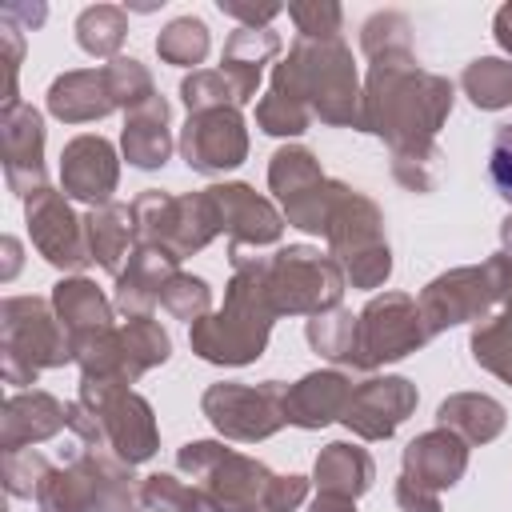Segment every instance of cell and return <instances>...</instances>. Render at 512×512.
I'll use <instances>...</instances> for the list:
<instances>
[{
    "label": "cell",
    "instance_id": "1",
    "mask_svg": "<svg viewBox=\"0 0 512 512\" xmlns=\"http://www.w3.org/2000/svg\"><path fill=\"white\" fill-rule=\"evenodd\" d=\"M452 112V84L428 68L412 52L380 56L368 64L364 96H360V132L380 136L392 156L436 148V132Z\"/></svg>",
    "mask_w": 512,
    "mask_h": 512
},
{
    "label": "cell",
    "instance_id": "2",
    "mask_svg": "<svg viewBox=\"0 0 512 512\" xmlns=\"http://www.w3.org/2000/svg\"><path fill=\"white\" fill-rule=\"evenodd\" d=\"M176 464L192 476L204 512H296L308 496L304 476H272L260 460L216 440L184 444Z\"/></svg>",
    "mask_w": 512,
    "mask_h": 512
},
{
    "label": "cell",
    "instance_id": "3",
    "mask_svg": "<svg viewBox=\"0 0 512 512\" xmlns=\"http://www.w3.org/2000/svg\"><path fill=\"white\" fill-rule=\"evenodd\" d=\"M272 320H276V308L264 284V256L232 252V280L224 292V308L196 320L188 328V344L208 364L240 368L264 356Z\"/></svg>",
    "mask_w": 512,
    "mask_h": 512
},
{
    "label": "cell",
    "instance_id": "4",
    "mask_svg": "<svg viewBox=\"0 0 512 512\" xmlns=\"http://www.w3.org/2000/svg\"><path fill=\"white\" fill-rule=\"evenodd\" d=\"M272 88L304 100L312 120L332 128H360V80L352 68V52L340 36L308 40L296 36L288 56L272 68Z\"/></svg>",
    "mask_w": 512,
    "mask_h": 512
},
{
    "label": "cell",
    "instance_id": "5",
    "mask_svg": "<svg viewBox=\"0 0 512 512\" xmlns=\"http://www.w3.org/2000/svg\"><path fill=\"white\" fill-rule=\"evenodd\" d=\"M324 236H328L332 260L340 264V272H344V280L352 288H380L392 276V252H388V240H384V216L364 192L340 184Z\"/></svg>",
    "mask_w": 512,
    "mask_h": 512
},
{
    "label": "cell",
    "instance_id": "6",
    "mask_svg": "<svg viewBox=\"0 0 512 512\" xmlns=\"http://www.w3.org/2000/svg\"><path fill=\"white\" fill-rule=\"evenodd\" d=\"M0 340H4V380L36 384L44 368H60L72 360V340L60 316L40 296H8L0 308Z\"/></svg>",
    "mask_w": 512,
    "mask_h": 512
},
{
    "label": "cell",
    "instance_id": "7",
    "mask_svg": "<svg viewBox=\"0 0 512 512\" xmlns=\"http://www.w3.org/2000/svg\"><path fill=\"white\" fill-rule=\"evenodd\" d=\"M512 288V256L496 252L484 264H468V268H452L444 276H436L424 292H420V312L428 320V332H444L452 324H468V320H488L496 304L508 300Z\"/></svg>",
    "mask_w": 512,
    "mask_h": 512
},
{
    "label": "cell",
    "instance_id": "8",
    "mask_svg": "<svg viewBox=\"0 0 512 512\" xmlns=\"http://www.w3.org/2000/svg\"><path fill=\"white\" fill-rule=\"evenodd\" d=\"M264 284L276 316H316L340 304L348 280L332 252H320L312 244H288L276 256H264Z\"/></svg>",
    "mask_w": 512,
    "mask_h": 512
},
{
    "label": "cell",
    "instance_id": "9",
    "mask_svg": "<svg viewBox=\"0 0 512 512\" xmlns=\"http://www.w3.org/2000/svg\"><path fill=\"white\" fill-rule=\"evenodd\" d=\"M132 220H136V244H160L180 260L200 252L216 232H224L208 188L184 196L148 188L132 200Z\"/></svg>",
    "mask_w": 512,
    "mask_h": 512
},
{
    "label": "cell",
    "instance_id": "10",
    "mask_svg": "<svg viewBox=\"0 0 512 512\" xmlns=\"http://www.w3.org/2000/svg\"><path fill=\"white\" fill-rule=\"evenodd\" d=\"M432 340L428 320L420 312V300L408 292H384L364 304L356 316V348H352V368L372 372L388 360H400Z\"/></svg>",
    "mask_w": 512,
    "mask_h": 512
},
{
    "label": "cell",
    "instance_id": "11",
    "mask_svg": "<svg viewBox=\"0 0 512 512\" xmlns=\"http://www.w3.org/2000/svg\"><path fill=\"white\" fill-rule=\"evenodd\" d=\"M100 424L104 444L112 456H120L124 464H144L152 460L160 432H156V416L152 404L124 388V384H96V380H80V396H76Z\"/></svg>",
    "mask_w": 512,
    "mask_h": 512
},
{
    "label": "cell",
    "instance_id": "12",
    "mask_svg": "<svg viewBox=\"0 0 512 512\" xmlns=\"http://www.w3.org/2000/svg\"><path fill=\"white\" fill-rule=\"evenodd\" d=\"M268 188L284 204L288 224H296L304 232H320V236L328 232V216H332L340 180H328L320 172V160L308 148H300V144L276 148L272 164H268Z\"/></svg>",
    "mask_w": 512,
    "mask_h": 512
},
{
    "label": "cell",
    "instance_id": "13",
    "mask_svg": "<svg viewBox=\"0 0 512 512\" xmlns=\"http://www.w3.org/2000/svg\"><path fill=\"white\" fill-rule=\"evenodd\" d=\"M284 392L288 384L280 380H264V384H212L200 396V412L212 420V428L228 440H268L272 432H280L284 420Z\"/></svg>",
    "mask_w": 512,
    "mask_h": 512
},
{
    "label": "cell",
    "instance_id": "14",
    "mask_svg": "<svg viewBox=\"0 0 512 512\" xmlns=\"http://www.w3.org/2000/svg\"><path fill=\"white\" fill-rule=\"evenodd\" d=\"M24 216H28V236H32V244H36V252H40L52 268L80 272V268L92 264L84 220L72 212V204H68L64 192L44 188V192L28 196V200H24Z\"/></svg>",
    "mask_w": 512,
    "mask_h": 512
},
{
    "label": "cell",
    "instance_id": "15",
    "mask_svg": "<svg viewBox=\"0 0 512 512\" xmlns=\"http://www.w3.org/2000/svg\"><path fill=\"white\" fill-rule=\"evenodd\" d=\"M180 156L188 160L192 172L220 176L248 156V132L244 116L236 108H212V112H192L184 132H180Z\"/></svg>",
    "mask_w": 512,
    "mask_h": 512
},
{
    "label": "cell",
    "instance_id": "16",
    "mask_svg": "<svg viewBox=\"0 0 512 512\" xmlns=\"http://www.w3.org/2000/svg\"><path fill=\"white\" fill-rule=\"evenodd\" d=\"M0 148H4V180L24 200L48 188L44 172V120L32 104H16L0 112Z\"/></svg>",
    "mask_w": 512,
    "mask_h": 512
},
{
    "label": "cell",
    "instance_id": "17",
    "mask_svg": "<svg viewBox=\"0 0 512 512\" xmlns=\"http://www.w3.org/2000/svg\"><path fill=\"white\" fill-rule=\"evenodd\" d=\"M416 408V384L404 376H372L352 388V400L344 408V424L360 440H388Z\"/></svg>",
    "mask_w": 512,
    "mask_h": 512
},
{
    "label": "cell",
    "instance_id": "18",
    "mask_svg": "<svg viewBox=\"0 0 512 512\" xmlns=\"http://www.w3.org/2000/svg\"><path fill=\"white\" fill-rule=\"evenodd\" d=\"M116 180H120L116 148L104 136L84 132V136H72L64 144V152H60V184H64V196L100 208L116 192Z\"/></svg>",
    "mask_w": 512,
    "mask_h": 512
},
{
    "label": "cell",
    "instance_id": "19",
    "mask_svg": "<svg viewBox=\"0 0 512 512\" xmlns=\"http://www.w3.org/2000/svg\"><path fill=\"white\" fill-rule=\"evenodd\" d=\"M208 192H212V200H216L220 228L228 232L232 252H240L244 244L264 248V244H276V240H280V232H284V212H276L272 200L256 196L248 184H212Z\"/></svg>",
    "mask_w": 512,
    "mask_h": 512
},
{
    "label": "cell",
    "instance_id": "20",
    "mask_svg": "<svg viewBox=\"0 0 512 512\" xmlns=\"http://www.w3.org/2000/svg\"><path fill=\"white\" fill-rule=\"evenodd\" d=\"M400 480L424 488V492H444L452 488L464 472H468V444L448 432V428H432V432H420L408 448H404V460H400Z\"/></svg>",
    "mask_w": 512,
    "mask_h": 512
},
{
    "label": "cell",
    "instance_id": "21",
    "mask_svg": "<svg viewBox=\"0 0 512 512\" xmlns=\"http://www.w3.org/2000/svg\"><path fill=\"white\" fill-rule=\"evenodd\" d=\"M180 256H172L160 244H136L124 272L116 276V308L124 316H148L160 304L164 284L180 272Z\"/></svg>",
    "mask_w": 512,
    "mask_h": 512
},
{
    "label": "cell",
    "instance_id": "22",
    "mask_svg": "<svg viewBox=\"0 0 512 512\" xmlns=\"http://www.w3.org/2000/svg\"><path fill=\"white\" fill-rule=\"evenodd\" d=\"M352 380L340 368H324V372H308L296 384H288L284 392V420L296 428H324L332 420L344 416L348 400H352Z\"/></svg>",
    "mask_w": 512,
    "mask_h": 512
},
{
    "label": "cell",
    "instance_id": "23",
    "mask_svg": "<svg viewBox=\"0 0 512 512\" xmlns=\"http://www.w3.org/2000/svg\"><path fill=\"white\" fill-rule=\"evenodd\" d=\"M68 428V404L52 392H12L4 404V452L32 448Z\"/></svg>",
    "mask_w": 512,
    "mask_h": 512
},
{
    "label": "cell",
    "instance_id": "24",
    "mask_svg": "<svg viewBox=\"0 0 512 512\" xmlns=\"http://www.w3.org/2000/svg\"><path fill=\"white\" fill-rule=\"evenodd\" d=\"M48 112L64 124H88V120L116 112L104 68H76V72L56 76L48 88Z\"/></svg>",
    "mask_w": 512,
    "mask_h": 512
},
{
    "label": "cell",
    "instance_id": "25",
    "mask_svg": "<svg viewBox=\"0 0 512 512\" xmlns=\"http://www.w3.org/2000/svg\"><path fill=\"white\" fill-rule=\"evenodd\" d=\"M280 52V36L272 28H236L224 44V56H220V72L224 80L232 84L236 92V104H248L260 88V76H264V64Z\"/></svg>",
    "mask_w": 512,
    "mask_h": 512
},
{
    "label": "cell",
    "instance_id": "26",
    "mask_svg": "<svg viewBox=\"0 0 512 512\" xmlns=\"http://www.w3.org/2000/svg\"><path fill=\"white\" fill-rule=\"evenodd\" d=\"M52 308H56V316H60L68 340H72V352H76V344H84V340H92L96 332H108V328H112V304H108L104 292H100L92 280H84V276L60 280V284L52 288Z\"/></svg>",
    "mask_w": 512,
    "mask_h": 512
},
{
    "label": "cell",
    "instance_id": "27",
    "mask_svg": "<svg viewBox=\"0 0 512 512\" xmlns=\"http://www.w3.org/2000/svg\"><path fill=\"white\" fill-rule=\"evenodd\" d=\"M84 232H88V252L92 260L120 276L124 272V260L132 256L136 248V220H132V204H100L84 216Z\"/></svg>",
    "mask_w": 512,
    "mask_h": 512
},
{
    "label": "cell",
    "instance_id": "28",
    "mask_svg": "<svg viewBox=\"0 0 512 512\" xmlns=\"http://www.w3.org/2000/svg\"><path fill=\"white\" fill-rule=\"evenodd\" d=\"M120 144H124V156H128L132 168H160V164H168V156L176 148V140L168 132V100L156 96L144 108L128 112Z\"/></svg>",
    "mask_w": 512,
    "mask_h": 512
},
{
    "label": "cell",
    "instance_id": "29",
    "mask_svg": "<svg viewBox=\"0 0 512 512\" xmlns=\"http://www.w3.org/2000/svg\"><path fill=\"white\" fill-rule=\"evenodd\" d=\"M316 488L328 492V496H364L372 488V476H376V464L372 456L360 448V444H348V440H332L328 448H320L316 456Z\"/></svg>",
    "mask_w": 512,
    "mask_h": 512
},
{
    "label": "cell",
    "instance_id": "30",
    "mask_svg": "<svg viewBox=\"0 0 512 512\" xmlns=\"http://www.w3.org/2000/svg\"><path fill=\"white\" fill-rule=\"evenodd\" d=\"M436 420H440V428L456 432L472 448V444H488L504 432V404L484 392H452L436 408Z\"/></svg>",
    "mask_w": 512,
    "mask_h": 512
},
{
    "label": "cell",
    "instance_id": "31",
    "mask_svg": "<svg viewBox=\"0 0 512 512\" xmlns=\"http://www.w3.org/2000/svg\"><path fill=\"white\" fill-rule=\"evenodd\" d=\"M128 36V16L124 8L116 4H92L76 16V44L88 52V56H100V60H116L120 44Z\"/></svg>",
    "mask_w": 512,
    "mask_h": 512
},
{
    "label": "cell",
    "instance_id": "32",
    "mask_svg": "<svg viewBox=\"0 0 512 512\" xmlns=\"http://www.w3.org/2000/svg\"><path fill=\"white\" fill-rule=\"evenodd\" d=\"M460 88L484 112L508 108L512 104V60H504V56H480V60H472L464 68V76H460Z\"/></svg>",
    "mask_w": 512,
    "mask_h": 512
},
{
    "label": "cell",
    "instance_id": "33",
    "mask_svg": "<svg viewBox=\"0 0 512 512\" xmlns=\"http://www.w3.org/2000/svg\"><path fill=\"white\" fill-rule=\"evenodd\" d=\"M120 340H124V356H128L132 380L172 356V340L160 328V320H152V316H128V324H120Z\"/></svg>",
    "mask_w": 512,
    "mask_h": 512
},
{
    "label": "cell",
    "instance_id": "34",
    "mask_svg": "<svg viewBox=\"0 0 512 512\" xmlns=\"http://www.w3.org/2000/svg\"><path fill=\"white\" fill-rule=\"evenodd\" d=\"M308 344L332 360V364H352V348H356V316L344 312L340 304L328 308V312H316L308 316V328H304Z\"/></svg>",
    "mask_w": 512,
    "mask_h": 512
},
{
    "label": "cell",
    "instance_id": "35",
    "mask_svg": "<svg viewBox=\"0 0 512 512\" xmlns=\"http://www.w3.org/2000/svg\"><path fill=\"white\" fill-rule=\"evenodd\" d=\"M472 356L480 368L512 384V308L492 312L488 320L476 324L472 332Z\"/></svg>",
    "mask_w": 512,
    "mask_h": 512
},
{
    "label": "cell",
    "instance_id": "36",
    "mask_svg": "<svg viewBox=\"0 0 512 512\" xmlns=\"http://www.w3.org/2000/svg\"><path fill=\"white\" fill-rule=\"evenodd\" d=\"M156 56L164 64H200L208 56V24L200 16H176L164 24V32L156 36Z\"/></svg>",
    "mask_w": 512,
    "mask_h": 512
},
{
    "label": "cell",
    "instance_id": "37",
    "mask_svg": "<svg viewBox=\"0 0 512 512\" xmlns=\"http://www.w3.org/2000/svg\"><path fill=\"white\" fill-rule=\"evenodd\" d=\"M104 76H108V92H112L116 108H124V112H136V108H144L148 100L160 96L156 84H152V72L140 60H132V56L108 60L104 64Z\"/></svg>",
    "mask_w": 512,
    "mask_h": 512
},
{
    "label": "cell",
    "instance_id": "38",
    "mask_svg": "<svg viewBox=\"0 0 512 512\" xmlns=\"http://www.w3.org/2000/svg\"><path fill=\"white\" fill-rule=\"evenodd\" d=\"M360 48L368 60L380 56H396V52H412V24L404 12H376L364 20L360 28Z\"/></svg>",
    "mask_w": 512,
    "mask_h": 512
},
{
    "label": "cell",
    "instance_id": "39",
    "mask_svg": "<svg viewBox=\"0 0 512 512\" xmlns=\"http://www.w3.org/2000/svg\"><path fill=\"white\" fill-rule=\"evenodd\" d=\"M256 124L268 132V136H300L308 124H312V108L280 88H268L256 104Z\"/></svg>",
    "mask_w": 512,
    "mask_h": 512
},
{
    "label": "cell",
    "instance_id": "40",
    "mask_svg": "<svg viewBox=\"0 0 512 512\" xmlns=\"http://www.w3.org/2000/svg\"><path fill=\"white\" fill-rule=\"evenodd\" d=\"M140 508L144 512H204L196 484H184L168 472H152L140 480Z\"/></svg>",
    "mask_w": 512,
    "mask_h": 512
},
{
    "label": "cell",
    "instance_id": "41",
    "mask_svg": "<svg viewBox=\"0 0 512 512\" xmlns=\"http://www.w3.org/2000/svg\"><path fill=\"white\" fill-rule=\"evenodd\" d=\"M160 308L176 320H188V328H192L196 320H204L212 312V288L192 272H176L160 292Z\"/></svg>",
    "mask_w": 512,
    "mask_h": 512
},
{
    "label": "cell",
    "instance_id": "42",
    "mask_svg": "<svg viewBox=\"0 0 512 512\" xmlns=\"http://www.w3.org/2000/svg\"><path fill=\"white\" fill-rule=\"evenodd\" d=\"M180 96L188 104V116L192 112H212V108H240L236 104V92H232V84L224 80L220 68H200V72L184 76Z\"/></svg>",
    "mask_w": 512,
    "mask_h": 512
},
{
    "label": "cell",
    "instance_id": "43",
    "mask_svg": "<svg viewBox=\"0 0 512 512\" xmlns=\"http://www.w3.org/2000/svg\"><path fill=\"white\" fill-rule=\"evenodd\" d=\"M52 468H56V464H52L44 452H36V448L4 452V484H8V492L20 496V500H36V492H40V484L48 480Z\"/></svg>",
    "mask_w": 512,
    "mask_h": 512
},
{
    "label": "cell",
    "instance_id": "44",
    "mask_svg": "<svg viewBox=\"0 0 512 512\" xmlns=\"http://www.w3.org/2000/svg\"><path fill=\"white\" fill-rule=\"evenodd\" d=\"M288 16L296 20L300 36H308V40H332L344 28V12L332 0H296V4H288Z\"/></svg>",
    "mask_w": 512,
    "mask_h": 512
},
{
    "label": "cell",
    "instance_id": "45",
    "mask_svg": "<svg viewBox=\"0 0 512 512\" xmlns=\"http://www.w3.org/2000/svg\"><path fill=\"white\" fill-rule=\"evenodd\" d=\"M436 172H440V148H424V152H396L392 156V176L412 188V192H432L436 188Z\"/></svg>",
    "mask_w": 512,
    "mask_h": 512
},
{
    "label": "cell",
    "instance_id": "46",
    "mask_svg": "<svg viewBox=\"0 0 512 512\" xmlns=\"http://www.w3.org/2000/svg\"><path fill=\"white\" fill-rule=\"evenodd\" d=\"M488 176L496 184V192L512 204V124H500L492 136V152H488Z\"/></svg>",
    "mask_w": 512,
    "mask_h": 512
},
{
    "label": "cell",
    "instance_id": "47",
    "mask_svg": "<svg viewBox=\"0 0 512 512\" xmlns=\"http://www.w3.org/2000/svg\"><path fill=\"white\" fill-rule=\"evenodd\" d=\"M220 12L240 20V28H268V20H276L284 8L280 4H244V0H220Z\"/></svg>",
    "mask_w": 512,
    "mask_h": 512
},
{
    "label": "cell",
    "instance_id": "48",
    "mask_svg": "<svg viewBox=\"0 0 512 512\" xmlns=\"http://www.w3.org/2000/svg\"><path fill=\"white\" fill-rule=\"evenodd\" d=\"M396 504H400V512H440V496L424 492L408 480H396Z\"/></svg>",
    "mask_w": 512,
    "mask_h": 512
},
{
    "label": "cell",
    "instance_id": "49",
    "mask_svg": "<svg viewBox=\"0 0 512 512\" xmlns=\"http://www.w3.org/2000/svg\"><path fill=\"white\" fill-rule=\"evenodd\" d=\"M44 16H48L44 4H4V8H0V20H24L28 28H36Z\"/></svg>",
    "mask_w": 512,
    "mask_h": 512
},
{
    "label": "cell",
    "instance_id": "50",
    "mask_svg": "<svg viewBox=\"0 0 512 512\" xmlns=\"http://www.w3.org/2000/svg\"><path fill=\"white\" fill-rule=\"evenodd\" d=\"M492 28H496V44L512 56V4H504V8L496 12V24H492Z\"/></svg>",
    "mask_w": 512,
    "mask_h": 512
},
{
    "label": "cell",
    "instance_id": "51",
    "mask_svg": "<svg viewBox=\"0 0 512 512\" xmlns=\"http://www.w3.org/2000/svg\"><path fill=\"white\" fill-rule=\"evenodd\" d=\"M308 512H356V500H348V496H328V492H320L316 500H312V508Z\"/></svg>",
    "mask_w": 512,
    "mask_h": 512
},
{
    "label": "cell",
    "instance_id": "52",
    "mask_svg": "<svg viewBox=\"0 0 512 512\" xmlns=\"http://www.w3.org/2000/svg\"><path fill=\"white\" fill-rule=\"evenodd\" d=\"M4 252H8V268H4V276H12V272H16V264H20V256H16V252H20V244H16V240H4Z\"/></svg>",
    "mask_w": 512,
    "mask_h": 512
},
{
    "label": "cell",
    "instance_id": "53",
    "mask_svg": "<svg viewBox=\"0 0 512 512\" xmlns=\"http://www.w3.org/2000/svg\"><path fill=\"white\" fill-rule=\"evenodd\" d=\"M500 244H504L500 252H508V256H512V216H504V224H500Z\"/></svg>",
    "mask_w": 512,
    "mask_h": 512
},
{
    "label": "cell",
    "instance_id": "54",
    "mask_svg": "<svg viewBox=\"0 0 512 512\" xmlns=\"http://www.w3.org/2000/svg\"><path fill=\"white\" fill-rule=\"evenodd\" d=\"M504 308H512V288H508V300H504Z\"/></svg>",
    "mask_w": 512,
    "mask_h": 512
}]
</instances>
